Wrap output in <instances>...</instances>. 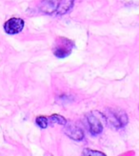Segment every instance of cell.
Masks as SVG:
<instances>
[{
  "label": "cell",
  "mask_w": 139,
  "mask_h": 156,
  "mask_svg": "<svg viewBox=\"0 0 139 156\" xmlns=\"http://www.w3.org/2000/svg\"><path fill=\"white\" fill-rule=\"evenodd\" d=\"M83 155H97V156H105L106 154H104L103 152L100 151H91V150H84L83 151Z\"/></svg>",
  "instance_id": "9"
},
{
  "label": "cell",
  "mask_w": 139,
  "mask_h": 156,
  "mask_svg": "<svg viewBox=\"0 0 139 156\" xmlns=\"http://www.w3.org/2000/svg\"><path fill=\"white\" fill-rule=\"evenodd\" d=\"M73 7V0H47L43 1L41 10L47 13L56 12L62 14L67 12Z\"/></svg>",
  "instance_id": "1"
},
{
  "label": "cell",
  "mask_w": 139,
  "mask_h": 156,
  "mask_svg": "<svg viewBox=\"0 0 139 156\" xmlns=\"http://www.w3.org/2000/svg\"><path fill=\"white\" fill-rule=\"evenodd\" d=\"M24 24V20L21 18H11L5 23L4 30L8 34H16L23 30Z\"/></svg>",
  "instance_id": "4"
},
{
  "label": "cell",
  "mask_w": 139,
  "mask_h": 156,
  "mask_svg": "<svg viewBox=\"0 0 139 156\" xmlns=\"http://www.w3.org/2000/svg\"><path fill=\"white\" fill-rule=\"evenodd\" d=\"M86 119H87L88 127H89V130L91 132V134L98 135V134L101 133L102 130H103L102 123L100 122V120L97 118L94 114H92V113L87 114Z\"/></svg>",
  "instance_id": "5"
},
{
  "label": "cell",
  "mask_w": 139,
  "mask_h": 156,
  "mask_svg": "<svg viewBox=\"0 0 139 156\" xmlns=\"http://www.w3.org/2000/svg\"><path fill=\"white\" fill-rule=\"evenodd\" d=\"M73 42L65 37H58L53 46V54L58 58H65L72 53L73 49Z\"/></svg>",
  "instance_id": "3"
},
{
  "label": "cell",
  "mask_w": 139,
  "mask_h": 156,
  "mask_svg": "<svg viewBox=\"0 0 139 156\" xmlns=\"http://www.w3.org/2000/svg\"><path fill=\"white\" fill-rule=\"evenodd\" d=\"M49 120H51L52 123H56V124H59V125H64V126L67 123V120L64 118L63 116H61L59 114H52L49 118Z\"/></svg>",
  "instance_id": "7"
},
{
  "label": "cell",
  "mask_w": 139,
  "mask_h": 156,
  "mask_svg": "<svg viewBox=\"0 0 139 156\" xmlns=\"http://www.w3.org/2000/svg\"><path fill=\"white\" fill-rule=\"evenodd\" d=\"M48 121H49V119L47 118V117H45V116H38L37 118L35 119L36 124L41 129H46L48 127Z\"/></svg>",
  "instance_id": "8"
},
{
  "label": "cell",
  "mask_w": 139,
  "mask_h": 156,
  "mask_svg": "<svg viewBox=\"0 0 139 156\" xmlns=\"http://www.w3.org/2000/svg\"><path fill=\"white\" fill-rule=\"evenodd\" d=\"M65 126L66 127L64 129V132L70 138L75 140V141H80V140H82L84 138V133L79 127L75 126L73 124L67 125V123Z\"/></svg>",
  "instance_id": "6"
},
{
  "label": "cell",
  "mask_w": 139,
  "mask_h": 156,
  "mask_svg": "<svg viewBox=\"0 0 139 156\" xmlns=\"http://www.w3.org/2000/svg\"><path fill=\"white\" fill-rule=\"evenodd\" d=\"M105 117L111 126L114 127L115 129L125 127L128 123L127 113L120 108H109L107 111Z\"/></svg>",
  "instance_id": "2"
}]
</instances>
